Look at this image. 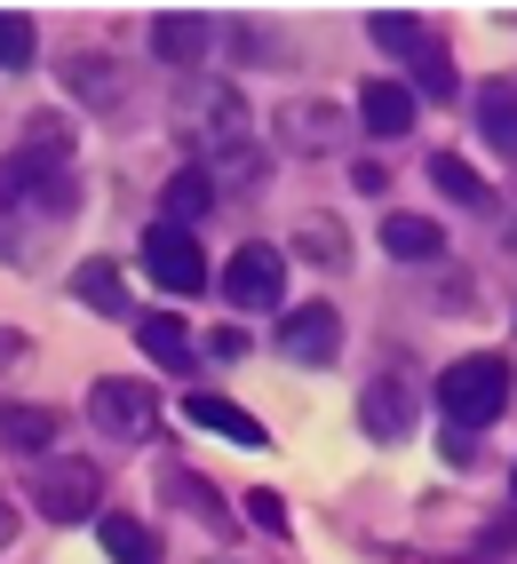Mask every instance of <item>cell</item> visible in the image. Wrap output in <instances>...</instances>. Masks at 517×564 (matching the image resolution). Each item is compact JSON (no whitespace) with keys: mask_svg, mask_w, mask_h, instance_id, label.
<instances>
[{"mask_svg":"<svg viewBox=\"0 0 517 564\" xmlns=\"http://www.w3.org/2000/svg\"><path fill=\"white\" fill-rule=\"evenodd\" d=\"M72 215H80V183H72V167H41V160H24V152L0 160V231H9V223L64 231Z\"/></svg>","mask_w":517,"mask_h":564,"instance_id":"obj_1","label":"cell"},{"mask_svg":"<svg viewBox=\"0 0 517 564\" xmlns=\"http://www.w3.org/2000/svg\"><path fill=\"white\" fill-rule=\"evenodd\" d=\"M175 135H183V152H200L192 167H207V160H224L231 143H247V104H239V88H224V80H183L175 88Z\"/></svg>","mask_w":517,"mask_h":564,"instance_id":"obj_2","label":"cell"},{"mask_svg":"<svg viewBox=\"0 0 517 564\" xmlns=\"http://www.w3.org/2000/svg\"><path fill=\"white\" fill-rule=\"evenodd\" d=\"M502 405H509V358L470 350V358H454L446 373H438V413H446L454 430H486V422H502Z\"/></svg>","mask_w":517,"mask_h":564,"instance_id":"obj_3","label":"cell"},{"mask_svg":"<svg viewBox=\"0 0 517 564\" xmlns=\"http://www.w3.org/2000/svg\"><path fill=\"white\" fill-rule=\"evenodd\" d=\"M32 509H41L49 524H80L104 509V469L88 454H56L49 469H32Z\"/></svg>","mask_w":517,"mask_h":564,"instance_id":"obj_4","label":"cell"},{"mask_svg":"<svg viewBox=\"0 0 517 564\" xmlns=\"http://www.w3.org/2000/svg\"><path fill=\"white\" fill-rule=\"evenodd\" d=\"M88 422H96L104 437H120V445H143V437L160 430V398H152V382L104 373V382L88 390Z\"/></svg>","mask_w":517,"mask_h":564,"instance_id":"obj_5","label":"cell"},{"mask_svg":"<svg viewBox=\"0 0 517 564\" xmlns=\"http://www.w3.org/2000/svg\"><path fill=\"white\" fill-rule=\"evenodd\" d=\"M279 294H287V254L263 247V239H247L224 262V303L231 311H279Z\"/></svg>","mask_w":517,"mask_h":564,"instance_id":"obj_6","label":"cell"},{"mask_svg":"<svg viewBox=\"0 0 517 564\" xmlns=\"http://www.w3.org/2000/svg\"><path fill=\"white\" fill-rule=\"evenodd\" d=\"M143 271H152V286H168V294H192L207 286V254H200V239L192 231H175V223H152L143 231Z\"/></svg>","mask_w":517,"mask_h":564,"instance_id":"obj_7","label":"cell"},{"mask_svg":"<svg viewBox=\"0 0 517 564\" xmlns=\"http://www.w3.org/2000/svg\"><path fill=\"white\" fill-rule=\"evenodd\" d=\"M279 358L287 366H335L343 358V311L335 303H303L279 318Z\"/></svg>","mask_w":517,"mask_h":564,"instance_id":"obj_8","label":"cell"},{"mask_svg":"<svg viewBox=\"0 0 517 564\" xmlns=\"http://www.w3.org/2000/svg\"><path fill=\"white\" fill-rule=\"evenodd\" d=\"M279 143L287 152H343L351 143V120H343V104H326V96H294V104H279Z\"/></svg>","mask_w":517,"mask_h":564,"instance_id":"obj_9","label":"cell"},{"mask_svg":"<svg viewBox=\"0 0 517 564\" xmlns=\"http://www.w3.org/2000/svg\"><path fill=\"white\" fill-rule=\"evenodd\" d=\"M56 80L80 96L88 111H120V104H128V72H120L112 56H96V48H88V56H64V64H56Z\"/></svg>","mask_w":517,"mask_h":564,"instance_id":"obj_10","label":"cell"},{"mask_svg":"<svg viewBox=\"0 0 517 564\" xmlns=\"http://www.w3.org/2000/svg\"><path fill=\"white\" fill-rule=\"evenodd\" d=\"M358 430L375 437V445H398L406 430H414V390H406L398 373H383V382H366V398H358Z\"/></svg>","mask_w":517,"mask_h":564,"instance_id":"obj_11","label":"cell"},{"mask_svg":"<svg viewBox=\"0 0 517 564\" xmlns=\"http://www.w3.org/2000/svg\"><path fill=\"white\" fill-rule=\"evenodd\" d=\"M207 48H215V17H192V9H168V17H152V56H160V64L192 72Z\"/></svg>","mask_w":517,"mask_h":564,"instance_id":"obj_12","label":"cell"},{"mask_svg":"<svg viewBox=\"0 0 517 564\" xmlns=\"http://www.w3.org/2000/svg\"><path fill=\"white\" fill-rule=\"evenodd\" d=\"M136 343H143V358H152V366H168V373H192V366H200V334L183 326L175 311L136 318Z\"/></svg>","mask_w":517,"mask_h":564,"instance_id":"obj_13","label":"cell"},{"mask_svg":"<svg viewBox=\"0 0 517 564\" xmlns=\"http://www.w3.org/2000/svg\"><path fill=\"white\" fill-rule=\"evenodd\" d=\"M414 88H406V80H366L358 88V128L366 135H406V128H414Z\"/></svg>","mask_w":517,"mask_h":564,"instance_id":"obj_14","label":"cell"},{"mask_svg":"<svg viewBox=\"0 0 517 564\" xmlns=\"http://www.w3.org/2000/svg\"><path fill=\"white\" fill-rule=\"evenodd\" d=\"M183 422H200V430H215V437L247 445V454H263V422H255L247 405H231V398H183Z\"/></svg>","mask_w":517,"mask_h":564,"instance_id":"obj_15","label":"cell"},{"mask_svg":"<svg viewBox=\"0 0 517 564\" xmlns=\"http://www.w3.org/2000/svg\"><path fill=\"white\" fill-rule=\"evenodd\" d=\"M207 207H215V175H207V167H175V175L160 183V215L175 223V231H192Z\"/></svg>","mask_w":517,"mask_h":564,"instance_id":"obj_16","label":"cell"},{"mask_svg":"<svg viewBox=\"0 0 517 564\" xmlns=\"http://www.w3.org/2000/svg\"><path fill=\"white\" fill-rule=\"evenodd\" d=\"M0 445H9V454H49L56 445V405H0Z\"/></svg>","mask_w":517,"mask_h":564,"instance_id":"obj_17","label":"cell"},{"mask_svg":"<svg viewBox=\"0 0 517 564\" xmlns=\"http://www.w3.org/2000/svg\"><path fill=\"white\" fill-rule=\"evenodd\" d=\"M383 247L398 262H430L446 254V231H438V215H383Z\"/></svg>","mask_w":517,"mask_h":564,"instance_id":"obj_18","label":"cell"},{"mask_svg":"<svg viewBox=\"0 0 517 564\" xmlns=\"http://www.w3.org/2000/svg\"><path fill=\"white\" fill-rule=\"evenodd\" d=\"M477 135L494 152H517V80H486L477 88Z\"/></svg>","mask_w":517,"mask_h":564,"instance_id":"obj_19","label":"cell"},{"mask_svg":"<svg viewBox=\"0 0 517 564\" xmlns=\"http://www.w3.org/2000/svg\"><path fill=\"white\" fill-rule=\"evenodd\" d=\"M430 183H438V199H454V207H494V183L454 152H430Z\"/></svg>","mask_w":517,"mask_h":564,"instance_id":"obj_20","label":"cell"},{"mask_svg":"<svg viewBox=\"0 0 517 564\" xmlns=\"http://www.w3.org/2000/svg\"><path fill=\"white\" fill-rule=\"evenodd\" d=\"M104 556L112 564H160L168 549H160V533L143 517H104Z\"/></svg>","mask_w":517,"mask_h":564,"instance_id":"obj_21","label":"cell"},{"mask_svg":"<svg viewBox=\"0 0 517 564\" xmlns=\"http://www.w3.org/2000/svg\"><path fill=\"white\" fill-rule=\"evenodd\" d=\"M406 64H414V104H422V96H430V104H454V96H462V80H454V56H446V41L414 48Z\"/></svg>","mask_w":517,"mask_h":564,"instance_id":"obj_22","label":"cell"},{"mask_svg":"<svg viewBox=\"0 0 517 564\" xmlns=\"http://www.w3.org/2000/svg\"><path fill=\"white\" fill-rule=\"evenodd\" d=\"M72 294H80L88 311H120V303H128V279H120V262H104V254H88L80 271H72Z\"/></svg>","mask_w":517,"mask_h":564,"instance_id":"obj_23","label":"cell"},{"mask_svg":"<svg viewBox=\"0 0 517 564\" xmlns=\"http://www.w3.org/2000/svg\"><path fill=\"white\" fill-rule=\"evenodd\" d=\"M294 254L319 262V271H343V262H351V239H343V223H335V215H311L303 231H294Z\"/></svg>","mask_w":517,"mask_h":564,"instance_id":"obj_24","label":"cell"},{"mask_svg":"<svg viewBox=\"0 0 517 564\" xmlns=\"http://www.w3.org/2000/svg\"><path fill=\"white\" fill-rule=\"evenodd\" d=\"M366 41L390 48V56H414V48H430V32H422V17H406V9H375V17H366Z\"/></svg>","mask_w":517,"mask_h":564,"instance_id":"obj_25","label":"cell"},{"mask_svg":"<svg viewBox=\"0 0 517 564\" xmlns=\"http://www.w3.org/2000/svg\"><path fill=\"white\" fill-rule=\"evenodd\" d=\"M24 160H41V167H72V128L49 120V111H32L24 120Z\"/></svg>","mask_w":517,"mask_h":564,"instance_id":"obj_26","label":"cell"},{"mask_svg":"<svg viewBox=\"0 0 517 564\" xmlns=\"http://www.w3.org/2000/svg\"><path fill=\"white\" fill-rule=\"evenodd\" d=\"M32 56H41V32H32V17L0 9V72H24Z\"/></svg>","mask_w":517,"mask_h":564,"instance_id":"obj_27","label":"cell"},{"mask_svg":"<svg viewBox=\"0 0 517 564\" xmlns=\"http://www.w3.org/2000/svg\"><path fill=\"white\" fill-rule=\"evenodd\" d=\"M168 501H183V509H200L207 524H224V501H215V494H207V485H200V477H183V469L168 477Z\"/></svg>","mask_w":517,"mask_h":564,"instance_id":"obj_28","label":"cell"},{"mask_svg":"<svg viewBox=\"0 0 517 564\" xmlns=\"http://www.w3.org/2000/svg\"><path fill=\"white\" fill-rule=\"evenodd\" d=\"M247 517L263 524V533H287V501L279 494H247Z\"/></svg>","mask_w":517,"mask_h":564,"instance_id":"obj_29","label":"cell"},{"mask_svg":"<svg viewBox=\"0 0 517 564\" xmlns=\"http://www.w3.org/2000/svg\"><path fill=\"white\" fill-rule=\"evenodd\" d=\"M351 183H358V192H366V199H375V192H383V183H390V175H383V160H358V167H351Z\"/></svg>","mask_w":517,"mask_h":564,"instance_id":"obj_30","label":"cell"},{"mask_svg":"<svg viewBox=\"0 0 517 564\" xmlns=\"http://www.w3.org/2000/svg\"><path fill=\"white\" fill-rule=\"evenodd\" d=\"M207 358H247V343H239V334L224 326V334H207Z\"/></svg>","mask_w":517,"mask_h":564,"instance_id":"obj_31","label":"cell"},{"mask_svg":"<svg viewBox=\"0 0 517 564\" xmlns=\"http://www.w3.org/2000/svg\"><path fill=\"white\" fill-rule=\"evenodd\" d=\"M0 358H9V366H24V358H32V343H24V334H17V326H9V334H0Z\"/></svg>","mask_w":517,"mask_h":564,"instance_id":"obj_32","label":"cell"},{"mask_svg":"<svg viewBox=\"0 0 517 564\" xmlns=\"http://www.w3.org/2000/svg\"><path fill=\"white\" fill-rule=\"evenodd\" d=\"M9 541H17V501L0 494V549H9Z\"/></svg>","mask_w":517,"mask_h":564,"instance_id":"obj_33","label":"cell"},{"mask_svg":"<svg viewBox=\"0 0 517 564\" xmlns=\"http://www.w3.org/2000/svg\"><path fill=\"white\" fill-rule=\"evenodd\" d=\"M509 485H517V469H509Z\"/></svg>","mask_w":517,"mask_h":564,"instance_id":"obj_34","label":"cell"}]
</instances>
